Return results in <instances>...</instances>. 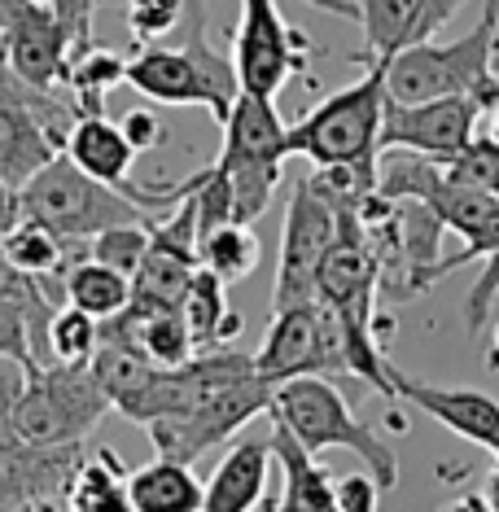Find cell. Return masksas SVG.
Returning a JSON list of instances; mask_svg holds the SVG:
<instances>
[{
	"instance_id": "cell-15",
	"label": "cell",
	"mask_w": 499,
	"mask_h": 512,
	"mask_svg": "<svg viewBox=\"0 0 499 512\" xmlns=\"http://www.w3.org/2000/svg\"><path fill=\"white\" fill-rule=\"evenodd\" d=\"M464 0H359V22H364L368 53H355V62L368 57H390L408 44L429 40L438 27H447L451 14Z\"/></svg>"
},
{
	"instance_id": "cell-36",
	"label": "cell",
	"mask_w": 499,
	"mask_h": 512,
	"mask_svg": "<svg viewBox=\"0 0 499 512\" xmlns=\"http://www.w3.org/2000/svg\"><path fill=\"white\" fill-rule=\"evenodd\" d=\"M27 381H31V368L22 364V359L0 355V425L9 421V412H14L18 394L27 390Z\"/></svg>"
},
{
	"instance_id": "cell-35",
	"label": "cell",
	"mask_w": 499,
	"mask_h": 512,
	"mask_svg": "<svg viewBox=\"0 0 499 512\" xmlns=\"http://www.w3.org/2000/svg\"><path fill=\"white\" fill-rule=\"evenodd\" d=\"M119 127H123L127 141H132L136 154H149V149H158L167 141V127H162L158 114H149V110H127L119 119Z\"/></svg>"
},
{
	"instance_id": "cell-4",
	"label": "cell",
	"mask_w": 499,
	"mask_h": 512,
	"mask_svg": "<svg viewBox=\"0 0 499 512\" xmlns=\"http://www.w3.org/2000/svg\"><path fill=\"white\" fill-rule=\"evenodd\" d=\"M268 412L281 416V421L303 438V447L316 451V456L329 447L355 451V456L364 460V469L381 482V491H390V486L399 482V456L390 451V442L359 421L351 412V403L342 399V390L333 386L329 377H320V372L281 381Z\"/></svg>"
},
{
	"instance_id": "cell-18",
	"label": "cell",
	"mask_w": 499,
	"mask_h": 512,
	"mask_svg": "<svg viewBox=\"0 0 499 512\" xmlns=\"http://www.w3.org/2000/svg\"><path fill=\"white\" fill-rule=\"evenodd\" d=\"M268 438H272L276 469L285 473V491H281V499H276V508H289V512H333L338 508L329 469H320L316 451H307L303 438H298L281 416H272V434Z\"/></svg>"
},
{
	"instance_id": "cell-25",
	"label": "cell",
	"mask_w": 499,
	"mask_h": 512,
	"mask_svg": "<svg viewBox=\"0 0 499 512\" xmlns=\"http://www.w3.org/2000/svg\"><path fill=\"white\" fill-rule=\"evenodd\" d=\"M119 84H127V57L119 49H84L71 57V79H66V97L75 101L79 119L84 114H106V97Z\"/></svg>"
},
{
	"instance_id": "cell-38",
	"label": "cell",
	"mask_w": 499,
	"mask_h": 512,
	"mask_svg": "<svg viewBox=\"0 0 499 512\" xmlns=\"http://www.w3.org/2000/svg\"><path fill=\"white\" fill-rule=\"evenodd\" d=\"M307 5L324 9V14H338V18H351V22H359V5H355V0H307Z\"/></svg>"
},
{
	"instance_id": "cell-2",
	"label": "cell",
	"mask_w": 499,
	"mask_h": 512,
	"mask_svg": "<svg viewBox=\"0 0 499 512\" xmlns=\"http://www.w3.org/2000/svg\"><path fill=\"white\" fill-rule=\"evenodd\" d=\"M219 127H224V149L215 162L232 184V215L241 224H254L272 206V193L285 176L289 123L276 110V97L241 88Z\"/></svg>"
},
{
	"instance_id": "cell-7",
	"label": "cell",
	"mask_w": 499,
	"mask_h": 512,
	"mask_svg": "<svg viewBox=\"0 0 499 512\" xmlns=\"http://www.w3.org/2000/svg\"><path fill=\"white\" fill-rule=\"evenodd\" d=\"M110 407L114 403L92 364H57L53 359L44 368H31L27 390L18 394L5 425L36 447H71L101 425Z\"/></svg>"
},
{
	"instance_id": "cell-42",
	"label": "cell",
	"mask_w": 499,
	"mask_h": 512,
	"mask_svg": "<svg viewBox=\"0 0 499 512\" xmlns=\"http://www.w3.org/2000/svg\"><path fill=\"white\" fill-rule=\"evenodd\" d=\"M40 5H53V0H40Z\"/></svg>"
},
{
	"instance_id": "cell-8",
	"label": "cell",
	"mask_w": 499,
	"mask_h": 512,
	"mask_svg": "<svg viewBox=\"0 0 499 512\" xmlns=\"http://www.w3.org/2000/svg\"><path fill=\"white\" fill-rule=\"evenodd\" d=\"M263 381L281 386L289 377H351V355H346V329L338 320V311L329 302L311 298L298 307L272 311L268 337H263L259 355H254Z\"/></svg>"
},
{
	"instance_id": "cell-20",
	"label": "cell",
	"mask_w": 499,
	"mask_h": 512,
	"mask_svg": "<svg viewBox=\"0 0 499 512\" xmlns=\"http://www.w3.org/2000/svg\"><path fill=\"white\" fill-rule=\"evenodd\" d=\"M394 202H399V246H403V267H408V298H416L438 281L447 224L421 197H394Z\"/></svg>"
},
{
	"instance_id": "cell-32",
	"label": "cell",
	"mask_w": 499,
	"mask_h": 512,
	"mask_svg": "<svg viewBox=\"0 0 499 512\" xmlns=\"http://www.w3.org/2000/svg\"><path fill=\"white\" fill-rule=\"evenodd\" d=\"M499 294V250L495 254H486V263H482V272H478V281L469 285V302H464V320H469V329L478 333L486 316H491V302Z\"/></svg>"
},
{
	"instance_id": "cell-12",
	"label": "cell",
	"mask_w": 499,
	"mask_h": 512,
	"mask_svg": "<svg viewBox=\"0 0 499 512\" xmlns=\"http://www.w3.org/2000/svg\"><path fill=\"white\" fill-rule=\"evenodd\" d=\"M478 97H434V101H390L381 119V149H416L425 158L451 162L478 136Z\"/></svg>"
},
{
	"instance_id": "cell-41",
	"label": "cell",
	"mask_w": 499,
	"mask_h": 512,
	"mask_svg": "<svg viewBox=\"0 0 499 512\" xmlns=\"http://www.w3.org/2000/svg\"><path fill=\"white\" fill-rule=\"evenodd\" d=\"M491 364H499V324H495V351H491Z\"/></svg>"
},
{
	"instance_id": "cell-26",
	"label": "cell",
	"mask_w": 499,
	"mask_h": 512,
	"mask_svg": "<svg viewBox=\"0 0 499 512\" xmlns=\"http://www.w3.org/2000/svg\"><path fill=\"white\" fill-rule=\"evenodd\" d=\"M66 302L84 307L88 316H97V320H110L132 302V276H123L119 267L88 254L84 263H75L71 272H66Z\"/></svg>"
},
{
	"instance_id": "cell-1",
	"label": "cell",
	"mask_w": 499,
	"mask_h": 512,
	"mask_svg": "<svg viewBox=\"0 0 499 512\" xmlns=\"http://www.w3.org/2000/svg\"><path fill=\"white\" fill-rule=\"evenodd\" d=\"M495 40H499V0H482V18L469 36L451 44H408L386 57V97L390 101H434V97H478L482 119L495 106Z\"/></svg>"
},
{
	"instance_id": "cell-21",
	"label": "cell",
	"mask_w": 499,
	"mask_h": 512,
	"mask_svg": "<svg viewBox=\"0 0 499 512\" xmlns=\"http://www.w3.org/2000/svg\"><path fill=\"white\" fill-rule=\"evenodd\" d=\"M0 241H5L9 259H14L22 272L49 276V281H66V272H71L75 263L88 259V241L62 237V232L49 228V224H44V219H36V215H22L18 224L9 228Z\"/></svg>"
},
{
	"instance_id": "cell-19",
	"label": "cell",
	"mask_w": 499,
	"mask_h": 512,
	"mask_svg": "<svg viewBox=\"0 0 499 512\" xmlns=\"http://www.w3.org/2000/svg\"><path fill=\"white\" fill-rule=\"evenodd\" d=\"M66 154H71L88 176L114 184V189H132V162H136V149L132 141L123 136L119 123H110L106 114H84L71 136H66Z\"/></svg>"
},
{
	"instance_id": "cell-37",
	"label": "cell",
	"mask_w": 499,
	"mask_h": 512,
	"mask_svg": "<svg viewBox=\"0 0 499 512\" xmlns=\"http://www.w3.org/2000/svg\"><path fill=\"white\" fill-rule=\"evenodd\" d=\"M22 219V193L9 180H0V237Z\"/></svg>"
},
{
	"instance_id": "cell-6",
	"label": "cell",
	"mask_w": 499,
	"mask_h": 512,
	"mask_svg": "<svg viewBox=\"0 0 499 512\" xmlns=\"http://www.w3.org/2000/svg\"><path fill=\"white\" fill-rule=\"evenodd\" d=\"M18 193H22V215L44 219V224L71 241H92L110 224H154V211H145L141 202H132L114 184L88 176L66 149L49 167H40Z\"/></svg>"
},
{
	"instance_id": "cell-16",
	"label": "cell",
	"mask_w": 499,
	"mask_h": 512,
	"mask_svg": "<svg viewBox=\"0 0 499 512\" xmlns=\"http://www.w3.org/2000/svg\"><path fill=\"white\" fill-rule=\"evenodd\" d=\"M66 149V141L49 127V119L27 101H0V180L22 189L40 167Z\"/></svg>"
},
{
	"instance_id": "cell-33",
	"label": "cell",
	"mask_w": 499,
	"mask_h": 512,
	"mask_svg": "<svg viewBox=\"0 0 499 512\" xmlns=\"http://www.w3.org/2000/svg\"><path fill=\"white\" fill-rule=\"evenodd\" d=\"M0 355H14V359H22L27 368H40L36 342H31L27 320H22V311L9 307V302H0Z\"/></svg>"
},
{
	"instance_id": "cell-13",
	"label": "cell",
	"mask_w": 499,
	"mask_h": 512,
	"mask_svg": "<svg viewBox=\"0 0 499 512\" xmlns=\"http://www.w3.org/2000/svg\"><path fill=\"white\" fill-rule=\"evenodd\" d=\"M84 460V442L36 447L0 425V508H62L66 482Z\"/></svg>"
},
{
	"instance_id": "cell-11",
	"label": "cell",
	"mask_w": 499,
	"mask_h": 512,
	"mask_svg": "<svg viewBox=\"0 0 499 512\" xmlns=\"http://www.w3.org/2000/svg\"><path fill=\"white\" fill-rule=\"evenodd\" d=\"M338 241V215L333 206L316 197L307 180L294 184L285 211V232H281V267H276L272 285V311L298 307V302L316 298V276L329 246Z\"/></svg>"
},
{
	"instance_id": "cell-14",
	"label": "cell",
	"mask_w": 499,
	"mask_h": 512,
	"mask_svg": "<svg viewBox=\"0 0 499 512\" xmlns=\"http://www.w3.org/2000/svg\"><path fill=\"white\" fill-rule=\"evenodd\" d=\"M394 394L403 403L421 407L425 416L443 421L451 434L469 438L473 447L499 456V399H491L486 390H464V386H425V381H412L394 368Z\"/></svg>"
},
{
	"instance_id": "cell-10",
	"label": "cell",
	"mask_w": 499,
	"mask_h": 512,
	"mask_svg": "<svg viewBox=\"0 0 499 512\" xmlns=\"http://www.w3.org/2000/svg\"><path fill=\"white\" fill-rule=\"evenodd\" d=\"M311 40L298 27H289L276 0H241V22L232 36V62L246 92L281 97V88L294 75L307 71Z\"/></svg>"
},
{
	"instance_id": "cell-27",
	"label": "cell",
	"mask_w": 499,
	"mask_h": 512,
	"mask_svg": "<svg viewBox=\"0 0 499 512\" xmlns=\"http://www.w3.org/2000/svg\"><path fill=\"white\" fill-rule=\"evenodd\" d=\"M197 259L202 267H211L219 281H246V276L259 267L263 259V241L254 237L250 224H241V219H228V224L211 228L202 241H197Z\"/></svg>"
},
{
	"instance_id": "cell-5",
	"label": "cell",
	"mask_w": 499,
	"mask_h": 512,
	"mask_svg": "<svg viewBox=\"0 0 499 512\" xmlns=\"http://www.w3.org/2000/svg\"><path fill=\"white\" fill-rule=\"evenodd\" d=\"M364 79L338 88L289 127V154L329 167V162H364L381 154V119H386V57H368Z\"/></svg>"
},
{
	"instance_id": "cell-23",
	"label": "cell",
	"mask_w": 499,
	"mask_h": 512,
	"mask_svg": "<svg viewBox=\"0 0 499 512\" xmlns=\"http://www.w3.org/2000/svg\"><path fill=\"white\" fill-rule=\"evenodd\" d=\"M180 316H184V324H189V333L197 337L202 351H211V346L241 333V316L228 307V281H219L211 267H202V263H197L193 281L184 289Z\"/></svg>"
},
{
	"instance_id": "cell-40",
	"label": "cell",
	"mask_w": 499,
	"mask_h": 512,
	"mask_svg": "<svg viewBox=\"0 0 499 512\" xmlns=\"http://www.w3.org/2000/svg\"><path fill=\"white\" fill-rule=\"evenodd\" d=\"M486 119H491V136H499V75H495V106H491Z\"/></svg>"
},
{
	"instance_id": "cell-31",
	"label": "cell",
	"mask_w": 499,
	"mask_h": 512,
	"mask_svg": "<svg viewBox=\"0 0 499 512\" xmlns=\"http://www.w3.org/2000/svg\"><path fill=\"white\" fill-rule=\"evenodd\" d=\"M184 0H127V18H132L136 40H158L180 22Z\"/></svg>"
},
{
	"instance_id": "cell-3",
	"label": "cell",
	"mask_w": 499,
	"mask_h": 512,
	"mask_svg": "<svg viewBox=\"0 0 499 512\" xmlns=\"http://www.w3.org/2000/svg\"><path fill=\"white\" fill-rule=\"evenodd\" d=\"M127 88H136L158 106H202L224 123L241 92V79L232 53H219L206 40V22L193 18L180 49L149 44L127 62Z\"/></svg>"
},
{
	"instance_id": "cell-30",
	"label": "cell",
	"mask_w": 499,
	"mask_h": 512,
	"mask_svg": "<svg viewBox=\"0 0 499 512\" xmlns=\"http://www.w3.org/2000/svg\"><path fill=\"white\" fill-rule=\"evenodd\" d=\"M149 237H154V224H110L88 241V254L119 267L123 276H136V267H141L145 250H149Z\"/></svg>"
},
{
	"instance_id": "cell-29",
	"label": "cell",
	"mask_w": 499,
	"mask_h": 512,
	"mask_svg": "<svg viewBox=\"0 0 499 512\" xmlns=\"http://www.w3.org/2000/svg\"><path fill=\"white\" fill-rule=\"evenodd\" d=\"M101 346V320L88 316L75 302H62L49 320V337H44V351H49V364H92Z\"/></svg>"
},
{
	"instance_id": "cell-34",
	"label": "cell",
	"mask_w": 499,
	"mask_h": 512,
	"mask_svg": "<svg viewBox=\"0 0 499 512\" xmlns=\"http://www.w3.org/2000/svg\"><path fill=\"white\" fill-rule=\"evenodd\" d=\"M333 499H338V512H373L381 499V482L373 473H346L333 482Z\"/></svg>"
},
{
	"instance_id": "cell-28",
	"label": "cell",
	"mask_w": 499,
	"mask_h": 512,
	"mask_svg": "<svg viewBox=\"0 0 499 512\" xmlns=\"http://www.w3.org/2000/svg\"><path fill=\"white\" fill-rule=\"evenodd\" d=\"M377 158L329 162V167H316V176H307V184L316 189V197H324L333 206V215H359L364 197L377 193Z\"/></svg>"
},
{
	"instance_id": "cell-17",
	"label": "cell",
	"mask_w": 499,
	"mask_h": 512,
	"mask_svg": "<svg viewBox=\"0 0 499 512\" xmlns=\"http://www.w3.org/2000/svg\"><path fill=\"white\" fill-rule=\"evenodd\" d=\"M272 438H237L228 456L215 464L206 482V508L211 512H250L263 504L272 477Z\"/></svg>"
},
{
	"instance_id": "cell-22",
	"label": "cell",
	"mask_w": 499,
	"mask_h": 512,
	"mask_svg": "<svg viewBox=\"0 0 499 512\" xmlns=\"http://www.w3.org/2000/svg\"><path fill=\"white\" fill-rule=\"evenodd\" d=\"M127 499H132L136 512H158V508L197 512V508H206V486L197 482L184 460L158 456L145 469L127 473Z\"/></svg>"
},
{
	"instance_id": "cell-24",
	"label": "cell",
	"mask_w": 499,
	"mask_h": 512,
	"mask_svg": "<svg viewBox=\"0 0 499 512\" xmlns=\"http://www.w3.org/2000/svg\"><path fill=\"white\" fill-rule=\"evenodd\" d=\"M127 473L132 469H123L110 447H101V456H84L75 464L71 482H66L62 508H71V512L132 508V499H127Z\"/></svg>"
},
{
	"instance_id": "cell-9",
	"label": "cell",
	"mask_w": 499,
	"mask_h": 512,
	"mask_svg": "<svg viewBox=\"0 0 499 512\" xmlns=\"http://www.w3.org/2000/svg\"><path fill=\"white\" fill-rule=\"evenodd\" d=\"M272 394H276V386L263 381L259 372H254V377L224 381V386H215L202 403H193L189 412H171V416L149 421V442H154L158 456L193 464L211 447L228 442L232 434H241L254 416H268Z\"/></svg>"
},
{
	"instance_id": "cell-39",
	"label": "cell",
	"mask_w": 499,
	"mask_h": 512,
	"mask_svg": "<svg viewBox=\"0 0 499 512\" xmlns=\"http://www.w3.org/2000/svg\"><path fill=\"white\" fill-rule=\"evenodd\" d=\"M495 460H499V456H495ZM482 495H486V508H499V464H495V473L486 477V491H482Z\"/></svg>"
}]
</instances>
